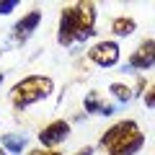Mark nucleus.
<instances>
[{
  "label": "nucleus",
  "mask_w": 155,
  "mask_h": 155,
  "mask_svg": "<svg viewBox=\"0 0 155 155\" xmlns=\"http://www.w3.org/2000/svg\"><path fill=\"white\" fill-rule=\"evenodd\" d=\"M96 3H72L62 8L60 13V26H57V41L62 47L85 41L96 34Z\"/></svg>",
  "instance_id": "obj_1"
},
{
  "label": "nucleus",
  "mask_w": 155,
  "mask_h": 155,
  "mask_svg": "<svg viewBox=\"0 0 155 155\" xmlns=\"http://www.w3.org/2000/svg\"><path fill=\"white\" fill-rule=\"evenodd\" d=\"M52 93H54V80H52V78H47V75H28V78L18 80V83L11 88V104H13V109L23 111V109H28V106L39 104V101L49 98Z\"/></svg>",
  "instance_id": "obj_2"
},
{
  "label": "nucleus",
  "mask_w": 155,
  "mask_h": 155,
  "mask_svg": "<svg viewBox=\"0 0 155 155\" xmlns=\"http://www.w3.org/2000/svg\"><path fill=\"white\" fill-rule=\"evenodd\" d=\"M137 134H140L137 122H134V119H124V122L111 124V127L106 129L104 134H101L98 147H101V150H106V153H111V150L122 147L124 142H129V140H132V137H137Z\"/></svg>",
  "instance_id": "obj_3"
},
{
  "label": "nucleus",
  "mask_w": 155,
  "mask_h": 155,
  "mask_svg": "<svg viewBox=\"0 0 155 155\" xmlns=\"http://www.w3.org/2000/svg\"><path fill=\"white\" fill-rule=\"evenodd\" d=\"M67 137H70V124H67L65 119H54V122H49L47 127H41V132L36 134L39 145H41L44 150H54L57 145H62Z\"/></svg>",
  "instance_id": "obj_4"
},
{
  "label": "nucleus",
  "mask_w": 155,
  "mask_h": 155,
  "mask_svg": "<svg viewBox=\"0 0 155 155\" xmlns=\"http://www.w3.org/2000/svg\"><path fill=\"white\" fill-rule=\"evenodd\" d=\"M119 57H122L119 44H116V41H109V39L96 41L88 49V60L93 62V65H98V67H114L116 62H119Z\"/></svg>",
  "instance_id": "obj_5"
},
{
  "label": "nucleus",
  "mask_w": 155,
  "mask_h": 155,
  "mask_svg": "<svg viewBox=\"0 0 155 155\" xmlns=\"http://www.w3.org/2000/svg\"><path fill=\"white\" fill-rule=\"evenodd\" d=\"M129 67L132 70H150V67H155V41L153 39H145V41L137 44V49L129 54Z\"/></svg>",
  "instance_id": "obj_6"
},
{
  "label": "nucleus",
  "mask_w": 155,
  "mask_h": 155,
  "mask_svg": "<svg viewBox=\"0 0 155 155\" xmlns=\"http://www.w3.org/2000/svg\"><path fill=\"white\" fill-rule=\"evenodd\" d=\"M39 23H41V11H39V8H34V11H28L26 16H23L21 21L13 26V39L23 44V41H26V39L39 28Z\"/></svg>",
  "instance_id": "obj_7"
},
{
  "label": "nucleus",
  "mask_w": 155,
  "mask_h": 155,
  "mask_svg": "<svg viewBox=\"0 0 155 155\" xmlns=\"http://www.w3.org/2000/svg\"><path fill=\"white\" fill-rule=\"evenodd\" d=\"M26 145H28V140L23 137V134H16V132L3 134V150H5L8 155H21L23 150H26Z\"/></svg>",
  "instance_id": "obj_8"
},
{
  "label": "nucleus",
  "mask_w": 155,
  "mask_h": 155,
  "mask_svg": "<svg viewBox=\"0 0 155 155\" xmlns=\"http://www.w3.org/2000/svg\"><path fill=\"white\" fill-rule=\"evenodd\" d=\"M134 28H137V21H134L132 16H119L111 21V31H114V36H132Z\"/></svg>",
  "instance_id": "obj_9"
},
{
  "label": "nucleus",
  "mask_w": 155,
  "mask_h": 155,
  "mask_svg": "<svg viewBox=\"0 0 155 155\" xmlns=\"http://www.w3.org/2000/svg\"><path fill=\"white\" fill-rule=\"evenodd\" d=\"M142 145H145V134L140 132L137 137H132V140H129V142H124L122 147L111 150V153H106V155H137L140 150H142Z\"/></svg>",
  "instance_id": "obj_10"
},
{
  "label": "nucleus",
  "mask_w": 155,
  "mask_h": 155,
  "mask_svg": "<svg viewBox=\"0 0 155 155\" xmlns=\"http://www.w3.org/2000/svg\"><path fill=\"white\" fill-rule=\"evenodd\" d=\"M109 93L114 96L119 104H127V101H132L134 96H137L132 88H129V85H124V83H111V85H109Z\"/></svg>",
  "instance_id": "obj_11"
},
{
  "label": "nucleus",
  "mask_w": 155,
  "mask_h": 155,
  "mask_svg": "<svg viewBox=\"0 0 155 155\" xmlns=\"http://www.w3.org/2000/svg\"><path fill=\"white\" fill-rule=\"evenodd\" d=\"M101 109H104V104L98 101V96H96V93L85 96V101H83V111H85V114H101Z\"/></svg>",
  "instance_id": "obj_12"
},
{
  "label": "nucleus",
  "mask_w": 155,
  "mask_h": 155,
  "mask_svg": "<svg viewBox=\"0 0 155 155\" xmlns=\"http://www.w3.org/2000/svg\"><path fill=\"white\" fill-rule=\"evenodd\" d=\"M18 5H21V0H0V16H11Z\"/></svg>",
  "instance_id": "obj_13"
},
{
  "label": "nucleus",
  "mask_w": 155,
  "mask_h": 155,
  "mask_svg": "<svg viewBox=\"0 0 155 155\" xmlns=\"http://www.w3.org/2000/svg\"><path fill=\"white\" fill-rule=\"evenodd\" d=\"M145 106H147V109H155V85L145 91Z\"/></svg>",
  "instance_id": "obj_14"
},
{
  "label": "nucleus",
  "mask_w": 155,
  "mask_h": 155,
  "mask_svg": "<svg viewBox=\"0 0 155 155\" xmlns=\"http://www.w3.org/2000/svg\"><path fill=\"white\" fill-rule=\"evenodd\" d=\"M28 155H62V153H57V150H44V147H36V150H31Z\"/></svg>",
  "instance_id": "obj_15"
},
{
  "label": "nucleus",
  "mask_w": 155,
  "mask_h": 155,
  "mask_svg": "<svg viewBox=\"0 0 155 155\" xmlns=\"http://www.w3.org/2000/svg\"><path fill=\"white\" fill-rule=\"evenodd\" d=\"M114 109H116L114 104H104V109H101V116H111V114H114Z\"/></svg>",
  "instance_id": "obj_16"
},
{
  "label": "nucleus",
  "mask_w": 155,
  "mask_h": 155,
  "mask_svg": "<svg viewBox=\"0 0 155 155\" xmlns=\"http://www.w3.org/2000/svg\"><path fill=\"white\" fill-rule=\"evenodd\" d=\"M72 155H93V147H91V145H85V147H80L78 153H72Z\"/></svg>",
  "instance_id": "obj_17"
},
{
  "label": "nucleus",
  "mask_w": 155,
  "mask_h": 155,
  "mask_svg": "<svg viewBox=\"0 0 155 155\" xmlns=\"http://www.w3.org/2000/svg\"><path fill=\"white\" fill-rule=\"evenodd\" d=\"M142 91H145V80H137V96L142 93ZM142 96H145V93H142Z\"/></svg>",
  "instance_id": "obj_18"
},
{
  "label": "nucleus",
  "mask_w": 155,
  "mask_h": 155,
  "mask_svg": "<svg viewBox=\"0 0 155 155\" xmlns=\"http://www.w3.org/2000/svg\"><path fill=\"white\" fill-rule=\"evenodd\" d=\"M0 155H8V153H5V150H3V147H0Z\"/></svg>",
  "instance_id": "obj_19"
},
{
  "label": "nucleus",
  "mask_w": 155,
  "mask_h": 155,
  "mask_svg": "<svg viewBox=\"0 0 155 155\" xmlns=\"http://www.w3.org/2000/svg\"><path fill=\"white\" fill-rule=\"evenodd\" d=\"M3 78H5V75H3V72H0V83H3Z\"/></svg>",
  "instance_id": "obj_20"
}]
</instances>
